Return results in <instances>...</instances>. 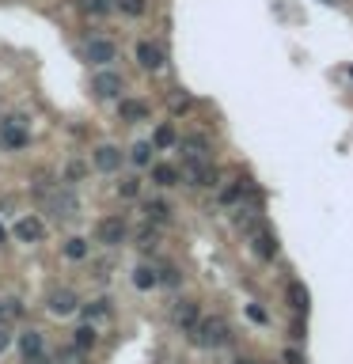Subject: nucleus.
I'll return each mask as SVG.
<instances>
[{"label":"nucleus","instance_id":"obj_1","mask_svg":"<svg viewBox=\"0 0 353 364\" xmlns=\"http://www.w3.org/2000/svg\"><path fill=\"white\" fill-rule=\"evenodd\" d=\"M228 323H224L221 315H209V319H197V326H194V341L202 349H221V345H228Z\"/></svg>","mask_w":353,"mask_h":364},{"label":"nucleus","instance_id":"obj_2","mask_svg":"<svg viewBox=\"0 0 353 364\" xmlns=\"http://www.w3.org/2000/svg\"><path fill=\"white\" fill-rule=\"evenodd\" d=\"M182 175H186L190 186H213L217 182V171L206 156H186V160H182Z\"/></svg>","mask_w":353,"mask_h":364},{"label":"nucleus","instance_id":"obj_3","mask_svg":"<svg viewBox=\"0 0 353 364\" xmlns=\"http://www.w3.org/2000/svg\"><path fill=\"white\" fill-rule=\"evenodd\" d=\"M31 145V133L23 130V118H4L0 121V148L8 152H19V148Z\"/></svg>","mask_w":353,"mask_h":364},{"label":"nucleus","instance_id":"obj_4","mask_svg":"<svg viewBox=\"0 0 353 364\" xmlns=\"http://www.w3.org/2000/svg\"><path fill=\"white\" fill-rule=\"evenodd\" d=\"M125 235H130V228H125L122 217H103V220H99V228H95V239L103 243V247H118Z\"/></svg>","mask_w":353,"mask_h":364},{"label":"nucleus","instance_id":"obj_5","mask_svg":"<svg viewBox=\"0 0 353 364\" xmlns=\"http://www.w3.org/2000/svg\"><path fill=\"white\" fill-rule=\"evenodd\" d=\"M49 209H53V217H58V220H73L80 205H76V194H73V190L61 186V190H53V194H49Z\"/></svg>","mask_w":353,"mask_h":364},{"label":"nucleus","instance_id":"obj_6","mask_svg":"<svg viewBox=\"0 0 353 364\" xmlns=\"http://www.w3.org/2000/svg\"><path fill=\"white\" fill-rule=\"evenodd\" d=\"M91 91H95L99 99H114L118 91H122V76L103 69V73H95V80H91Z\"/></svg>","mask_w":353,"mask_h":364},{"label":"nucleus","instance_id":"obj_7","mask_svg":"<svg viewBox=\"0 0 353 364\" xmlns=\"http://www.w3.org/2000/svg\"><path fill=\"white\" fill-rule=\"evenodd\" d=\"M247 235H251V243H255L258 258H273V254H278V239H273V232L266 224H258L255 232H247Z\"/></svg>","mask_w":353,"mask_h":364},{"label":"nucleus","instance_id":"obj_8","mask_svg":"<svg viewBox=\"0 0 353 364\" xmlns=\"http://www.w3.org/2000/svg\"><path fill=\"white\" fill-rule=\"evenodd\" d=\"M76 308H80L76 292H69V289H53V292H49V311H53V315H73Z\"/></svg>","mask_w":353,"mask_h":364},{"label":"nucleus","instance_id":"obj_9","mask_svg":"<svg viewBox=\"0 0 353 364\" xmlns=\"http://www.w3.org/2000/svg\"><path fill=\"white\" fill-rule=\"evenodd\" d=\"M114 57H118L114 42H107V38H91L88 42V61L91 65H110Z\"/></svg>","mask_w":353,"mask_h":364},{"label":"nucleus","instance_id":"obj_10","mask_svg":"<svg viewBox=\"0 0 353 364\" xmlns=\"http://www.w3.org/2000/svg\"><path fill=\"white\" fill-rule=\"evenodd\" d=\"M171 323L179 326V330L194 334V326H197V304H190V300L175 304V311H171Z\"/></svg>","mask_w":353,"mask_h":364},{"label":"nucleus","instance_id":"obj_11","mask_svg":"<svg viewBox=\"0 0 353 364\" xmlns=\"http://www.w3.org/2000/svg\"><path fill=\"white\" fill-rule=\"evenodd\" d=\"M137 61H141V69H164V49L156 46V42H137Z\"/></svg>","mask_w":353,"mask_h":364},{"label":"nucleus","instance_id":"obj_12","mask_svg":"<svg viewBox=\"0 0 353 364\" xmlns=\"http://www.w3.org/2000/svg\"><path fill=\"white\" fill-rule=\"evenodd\" d=\"M95 167H99V171H107V175H110V171H118V167H122V148L99 145V148H95Z\"/></svg>","mask_w":353,"mask_h":364},{"label":"nucleus","instance_id":"obj_13","mask_svg":"<svg viewBox=\"0 0 353 364\" xmlns=\"http://www.w3.org/2000/svg\"><path fill=\"white\" fill-rule=\"evenodd\" d=\"M16 235H19L23 243H42V235H46V224H42L38 217H23V220L16 224Z\"/></svg>","mask_w":353,"mask_h":364},{"label":"nucleus","instance_id":"obj_14","mask_svg":"<svg viewBox=\"0 0 353 364\" xmlns=\"http://www.w3.org/2000/svg\"><path fill=\"white\" fill-rule=\"evenodd\" d=\"M118 114H122V121H145L148 103H141V99H122V103H118Z\"/></svg>","mask_w":353,"mask_h":364},{"label":"nucleus","instance_id":"obj_15","mask_svg":"<svg viewBox=\"0 0 353 364\" xmlns=\"http://www.w3.org/2000/svg\"><path fill=\"white\" fill-rule=\"evenodd\" d=\"M152 182H156V186H175V182H179V167H171V163H152Z\"/></svg>","mask_w":353,"mask_h":364},{"label":"nucleus","instance_id":"obj_16","mask_svg":"<svg viewBox=\"0 0 353 364\" xmlns=\"http://www.w3.org/2000/svg\"><path fill=\"white\" fill-rule=\"evenodd\" d=\"M145 220L148 224H167V220H171V205L167 202H148L145 205Z\"/></svg>","mask_w":353,"mask_h":364},{"label":"nucleus","instance_id":"obj_17","mask_svg":"<svg viewBox=\"0 0 353 364\" xmlns=\"http://www.w3.org/2000/svg\"><path fill=\"white\" fill-rule=\"evenodd\" d=\"M133 284H137V289H156V284H160V269L156 266H137Z\"/></svg>","mask_w":353,"mask_h":364},{"label":"nucleus","instance_id":"obj_18","mask_svg":"<svg viewBox=\"0 0 353 364\" xmlns=\"http://www.w3.org/2000/svg\"><path fill=\"white\" fill-rule=\"evenodd\" d=\"M84 319H88V323H99V319H110V304H107V300H91L88 308H84Z\"/></svg>","mask_w":353,"mask_h":364},{"label":"nucleus","instance_id":"obj_19","mask_svg":"<svg viewBox=\"0 0 353 364\" xmlns=\"http://www.w3.org/2000/svg\"><path fill=\"white\" fill-rule=\"evenodd\" d=\"M23 315V304H19V300H0V323H16V319Z\"/></svg>","mask_w":353,"mask_h":364},{"label":"nucleus","instance_id":"obj_20","mask_svg":"<svg viewBox=\"0 0 353 364\" xmlns=\"http://www.w3.org/2000/svg\"><path fill=\"white\" fill-rule=\"evenodd\" d=\"M95 338H99V334H95V323H84L80 330H76L73 345H76V349H91V345H95Z\"/></svg>","mask_w":353,"mask_h":364},{"label":"nucleus","instance_id":"obj_21","mask_svg":"<svg viewBox=\"0 0 353 364\" xmlns=\"http://www.w3.org/2000/svg\"><path fill=\"white\" fill-rule=\"evenodd\" d=\"M19 349H23V356L42 353V334H38V330H27V334H19Z\"/></svg>","mask_w":353,"mask_h":364},{"label":"nucleus","instance_id":"obj_22","mask_svg":"<svg viewBox=\"0 0 353 364\" xmlns=\"http://www.w3.org/2000/svg\"><path fill=\"white\" fill-rule=\"evenodd\" d=\"M152 148L156 145H148V141H137V145H133V163H141V167H148V163H152Z\"/></svg>","mask_w":353,"mask_h":364},{"label":"nucleus","instance_id":"obj_23","mask_svg":"<svg viewBox=\"0 0 353 364\" xmlns=\"http://www.w3.org/2000/svg\"><path fill=\"white\" fill-rule=\"evenodd\" d=\"M182 148H186V156H206L209 137H182Z\"/></svg>","mask_w":353,"mask_h":364},{"label":"nucleus","instance_id":"obj_24","mask_svg":"<svg viewBox=\"0 0 353 364\" xmlns=\"http://www.w3.org/2000/svg\"><path fill=\"white\" fill-rule=\"evenodd\" d=\"M65 254H69L73 262L88 258V239H80V235H76V239H69V243H65Z\"/></svg>","mask_w":353,"mask_h":364},{"label":"nucleus","instance_id":"obj_25","mask_svg":"<svg viewBox=\"0 0 353 364\" xmlns=\"http://www.w3.org/2000/svg\"><path fill=\"white\" fill-rule=\"evenodd\" d=\"M289 300H293V308H296V311H304V308H308V292H304V284H296V281L289 284Z\"/></svg>","mask_w":353,"mask_h":364},{"label":"nucleus","instance_id":"obj_26","mask_svg":"<svg viewBox=\"0 0 353 364\" xmlns=\"http://www.w3.org/2000/svg\"><path fill=\"white\" fill-rule=\"evenodd\" d=\"M175 141H179V137H175V130H171V125H160V130H156V137H152V145H156V148H171Z\"/></svg>","mask_w":353,"mask_h":364},{"label":"nucleus","instance_id":"obj_27","mask_svg":"<svg viewBox=\"0 0 353 364\" xmlns=\"http://www.w3.org/2000/svg\"><path fill=\"white\" fill-rule=\"evenodd\" d=\"M80 8L88 12V16H107V12H110V0H80Z\"/></svg>","mask_w":353,"mask_h":364},{"label":"nucleus","instance_id":"obj_28","mask_svg":"<svg viewBox=\"0 0 353 364\" xmlns=\"http://www.w3.org/2000/svg\"><path fill=\"white\" fill-rule=\"evenodd\" d=\"M80 361H84V349H76V345H69L58 353V364H80Z\"/></svg>","mask_w":353,"mask_h":364},{"label":"nucleus","instance_id":"obj_29","mask_svg":"<svg viewBox=\"0 0 353 364\" xmlns=\"http://www.w3.org/2000/svg\"><path fill=\"white\" fill-rule=\"evenodd\" d=\"M137 190H141V178H122V182H118V194L122 197H137Z\"/></svg>","mask_w":353,"mask_h":364},{"label":"nucleus","instance_id":"obj_30","mask_svg":"<svg viewBox=\"0 0 353 364\" xmlns=\"http://www.w3.org/2000/svg\"><path fill=\"white\" fill-rule=\"evenodd\" d=\"M137 247H156V228H152V224H145L137 232Z\"/></svg>","mask_w":353,"mask_h":364},{"label":"nucleus","instance_id":"obj_31","mask_svg":"<svg viewBox=\"0 0 353 364\" xmlns=\"http://www.w3.org/2000/svg\"><path fill=\"white\" fill-rule=\"evenodd\" d=\"M118 8L130 12V16H141L145 12V0H118Z\"/></svg>","mask_w":353,"mask_h":364},{"label":"nucleus","instance_id":"obj_32","mask_svg":"<svg viewBox=\"0 0 353 364\" xmlns=\"http://www.w3.org/2000/svg\"><path fill=\"white\" fill-rule=\"evenodd\" d=\"M8 345H12V326H8V323H0V353H4Z\"/></svg>","mask_w":353,"mask_h":364},{"label":"nucleus","instance_id":"obj_33","mask_svg":"<svg viewBox=\"0 0 353 364\" xmlns=\"http://www.w3.org/2000/svg\"><path fill=\"white\" fill-rule=\"evenodd\" d=\"M23 364H53L46 353H31V356H23Z\"/></svg>","mask_w":353,"mask_h":364},{"label":"nucleus","instance_id":"obj_34","mask_svg":"<svg viewBox=\"0 0 353 364\" xmlns=\"http://www.w3.org/2000/svg\"><path fill=\"white\" fill-rule=\"evenodd\" d=\"M251 319H255V323H266V311H263V308H255V304H251Z\"/></svg>","mask_w":353,"mask_h":364},{"label":"nucleus","instance_id":"obj_35","mask_svg":"<svg viewBox=\"0 0 353 364\" xmlns=\"http://www.w3.org/2000/svg\"><path fill=\"white\" fill-rule=\"evenodd\" d=\"M285 364H304V361H300V353H296V349H289V353H285Z\"/></svg>","mask_w":353,"mask_h":364},{"label":"nucleus","instance_id":"obj_36","mask_svg":"<svg viewBox=\"0 0 353 364\" xmlns=\"http://www.w3.org/2000/svg\"><path fill=\"white\" fill-rule=\"evenodd\" d=\"M4 239H8V228H4V224H0V243H4Z\"/></svg>","mask_w":353,"mask_h":364},{"label":"nucleus","instance_id":"obj_37","mask_svg":"<svg viewBox=\"0 0 353 364\" xmlns=\"http://www.w3.org/2000/svg\"><path fill=\"white\" fill-rule=\"evenodd\" d=\"M239 364H258V361H239Z\"/></svg>","mask_w":353,"mask_h":364}]
</instances>
